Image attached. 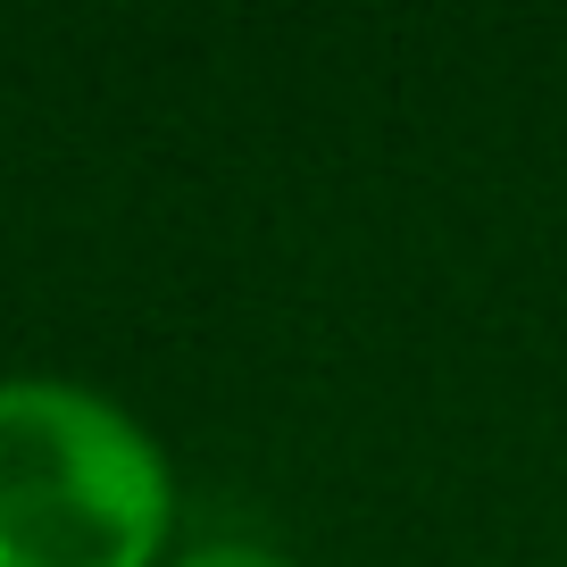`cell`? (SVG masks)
Instances as JSON below:
<instances>
[{
  "label": "cell",
  "mask_w": 567,
  "mask_h": 567,
  "mask_svg": "<svg viewBox=\"0 0 567 567\" xmlns=\"http://www.w3.org/2000/svg\"><path fill=\"white\" fill-rule=\"evenodd\" d=\"M167 526V460L117 401L0 375V567H151Z\"/></svg>",
  "instance_id": "cell-1"
},
{
  "label": "cell",
  "mask_w": 567,
  "mask_h": 567,
  "mask_svg": "<svg viewBox=\"0 0 567 567\" xmlns=\"http://www.w3.org/2000/svg\"><path fill=\"white\" fill-rule=\"evenodd\" d=\"M176 567H292V559H276V550H259V543H209V550H193V559H176Z\"/></svg>",
  "instance_id": "cell-2"
}]
</instances>
